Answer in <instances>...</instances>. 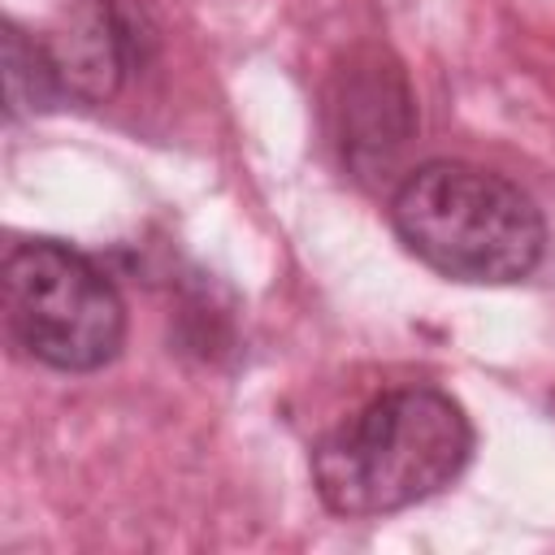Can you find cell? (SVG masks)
<instances>
[{"instance_id":"4","label":"cell","mask_w":555,"mask_h":555,"mask_svg":"<svg viewBox=\"0 0 555 555\" xmlns=\"http://www.w3.org/2000/svg\"><path fill=\"white\" fill-rule=\"evenodd\" d=\"M143 22L121 0H82L43 39L61 104H108L143 61Z\"/></svg>"},{"instance_id":"1","label":"cell","mask_w":555,"mask_h":555,"mask_svg":"<svg viewBox=\"0 0 555 555\" xmlns=\"http://www.w3.org/2000/svg\"><path fill=\"white\" fill-rule=\"evenodd\" d=\"M473 455L464 408L434 386H399L364 403L312 451V486L334 516H390L447 490Z\"/></svg>"},{"instance_id":"2","label":"cell","mask_w":555,"mask_h":555,"mask_svg":"<svg viewBox=\"0 0 555 555\" xmlns=\"http://www.w3.org/2000/svg\"><path fill=\"white\" fill-rule=\"evenodd\" d=\"M399 243L434 273L468 286H507L538 269L546 221L538 204L494 169L425 160L390 195Z\"/></svg>"},{"instance_id":"6","label":"cell","mask_w":555,"mask_h":555,"mask_svg":"<svg viewBox=\"0 0 555 555\" xmlns=\"http://www.w3.org/2000/svg\"><path fill=\"white\" fill-rule=\"evenodd\" d=\"M4 95H9V117L43 113L61 104L48 56H43V39L26 35L17 22L4 26Z\"/></svg>"},{"instance_id":"3","label":"cell","mask_w":555,"mask_h":555,"mask_svg":"<svg viewBox=\"0 0 555 555\" xmlns=\"http://www.w3.org/2000/svg\"><path fill=\"white\" fill-rule=\"evenodd\" d=\"M0 286L9 338L56 373H95L126 343V304L113 278L69 243H17Z\"/></svg>"},{"instance_id":"5","label":"cell","mask_w":555,"mask_h":555,"mask_svg":"<svg viewBox=\"0 0 555 555\" xmlns=\"http://www.w3.org/2000/svg\"><path fill=\"white\" fill-rule=\"evenodd\" d=\"M334 117V134L347 165H386L390 152H399L412 134V95L399 65H386L382 56H369L360 65L351 61V69L338 78Z\"/></svg>"}]
</instances>
